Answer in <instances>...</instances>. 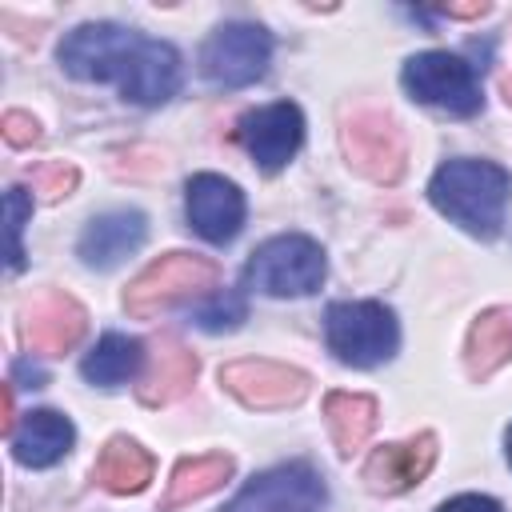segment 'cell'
Masks as SVG:
<instances>
[{"label": "cell", "mask_w": 512, "mask_h": 512, "mask_svg": "<svg viewBox=\"0 0 512 512\" xmlns=\"http://www.w3.org/2000/svg\"><path fill=\"white\" fill-rule=\"evenodd\" d=\"M504 92H508V100H512V80H504Z\"/></svg>", "instance_id": "cell-31"}, {"label": "cell", "mask_w": 512, "mask_h": 512, "mask_svg": "<svg viewBox=\"0 0 512 512\" xmlns=\"http://www.w3.org/2000/svg\"><path fill=\"white\" fill-rule=\"evenodd\" d=\"M508 464H512V428H508Z\"/></svg>", "instance_id": "cell-30"}, {"label": "cell", "mask_w": 512, "mask_h": 512, "mask_svg": "<svg viewBox=\"0 0 512 512\" xmlns=\"http://www.w3.org/2000/svg\"><path fill=\"white\" fill-rule=\"evenodd\" d=\"M436 464V436L432 432H420L412 440H400V444H384L368 456L364 464V480L372 492H384V496H396V492H408L416 488Z\"/></svg>", "instance_id": "cell-14"}, {"label": "cell", "mask_w": 512, "mask_h": 512, "mask_svg": "<svg viewBox=\"0 0 512 512\" xmlns=\"http://www.w3.org/2000/svg\"><path fill=\"white\" fill-rule=\"evenodd\" d=\"M76 180H80V172H76L72 164H64V160H52V164L32 168V184H36V192H40L44 200L68 196V192L76 188Z\"/></svg>", "instance_id": "cell-25"}, {"label": "cell", "mask_w": 512, "mask_h": 512, "mask_svg": "<svg viewBox=\"0 0 512 512\" xmlns=\"http://www.w3.org/2000/svg\"><path fill=\"white\" fill-rule=\"evenodd\" d=\"M436 12H440V16H464V20H468V16H484L488 4H444V8H436Z\"/></svg>", "instance_id": "cell-28"}, {"label": "cell", "mask_w": 512, "mask_h": 512, "mask_svg": "<svg viewBox=\"0 0 512 512\" xmlns=\"http://www.w3.org/2000/svg\"><path fill=\"white\" fill-rule=\"evenodd\" d=\"M304 140V116L296 104L280 100V104H264L256 112H248L240 120V144L248 148V156L264 168V172H276L284 168L296 148Z\"/></svg>", "instance_id": "cell-11"}, {"label": "cell", "mask_w": 512, "mask_h": 512, "mask_svg": "<svg viewBox=\"0 0 512 512\" xmlns=\"http://www.w3.org/2000/svg\"><path fill=\"white\" fill-rule=\"evenodd\" d=\"M324 248L312 240V236H272L264 240L248 268H244V284L252 292H264V296H308L324 284Z\"/></svg>", "instance_id": "cell-4"}, {"label": "cell", "mask_w": 512, "mask_h": 512, "mask_svg": "<svg viewBox=\"0 0 512 512\" xmlns=\"http://www.w3.org/2000/svg\"><path fill=\"white\" fill-rule=\"evenodd\" d=\"M140 360H144V344H140L136 336L108 332V336H100V344L84 356L80 372H84V380L112 388V384H120V380H128V376H136V372H140Z\"/></svg>", "instance_id": "cell-21"}, {"label": "cell", "mask_w": 512, "mask_h": 512, "mask_svg": "<svg viewBox=\"0 0 512 512\" xmlns=\"http://www.w3.org/2000/svg\"><path fill=\"white\" fill-rule=\"evenodd\" d=\"M92 480L116 496H132L140 492L148 480H152V456L128 440V436H112L104 444V452L96 456V468H92Z\"/></svg>", "instance_id": "cell-19"}, {"label": "cell", "mask_w": 512, "mask_h": 512, "mask_svg": "<svg viewBox=\"0 0 512 512\" xmlns=\"http://www.w3.org/2000/svg\"><path fill=\"white\" fill-rule=\"evenodd\" d=\"M340 144H344V156L348 164L376 180V184H396L404 176V132L396 128V120L388 112H376V108H360L344 120L340 128Z\"/></svg>", "instance_id": "cell-7"}, {"label": "cell", "mask_w": 512, "mask_h": 512, "mask_svg": "<svg viewBox=\"0 0 512 512\" xmlns=\"http://www.w3.org/2000/svg\"><path fill=\"white\" fill-rule=\"evenodd\" d=\"M72 440H76V428H72L68 416H60L52 408H36L12 432V456L20 464H28V468H48V464L68 456Z\"/></svg>", "instance_id": "cell-17"}, {"label": "cell", "mask_w": 512, "mask_h": 512, "mask_svg": "<svg viewBox=\"0 0 512 512\" xmlns=\"http://www.w3.org/2000/svg\"><path fill=\"white\" fill-rule=\"evenodd\" d=\"M144 236H148L144 212H136V208H116V212L96 216V220L84 228L76 252H80V260H84L88 268L108 272V268H116L124 256H132V252L144 244Z\"/></svg>", "instance_id": "cell-15"}, {"label": "cell", "mask_w": 512, "mask_h": 512, "mask_svg": "<svg viewBox=\"0 0 512 512\" xmlns=\"http://www.w3.org/2000/svg\"><path fill=\"white\" fill-rule=\"evenodd\" d=\"M220 384L248 408H288L308 396V376L276 360H232L220 368Z\"/></svg>", "instance_id": "cell-10"}, {"label": "cell", "mask_w": 512, "mask_h": 512, "mask_svg": "<svg viewBox=\"0 0 512 512\" xmlns=\"http://www.w3.org/2000/svg\"><path fill=\"white\" fill-rule=\"evenodd\" d=\"M268 60H272L268 32L260 24H244V20L220 24L208 36V44L200 48V72H204V80H212L220 88L256 84L268 72Z\"/></svg>", "instance_id": "cell-6"}, {"label": "cell", "mask_w": 512, "mask_h": 512, "mask_svg": "<svg viewBox=\"0 0 512 512\" xmlns=\"http://www.w3.org/2000/svg\"><path fill=\"white\" fill-rule=\"evenodd\" d=\"M0 428L12 432V384H4V416H0Z\"/></svg>", "instance_id": "cell-29"}, {"label": "cell", "mask_w": 512, "mask_h": 512, "mask_svg": "<svg viewBox=\"0 0 512 512\" xmlns=\"http://www.w3.org/2000/svg\"><path fill=\"white\" fill-rule=\"evenodd\" d=\"M228 476H232V456H224V452H208V456L180 460V464H176V472H172V484H168L164 508L192 504V500H200V496L216 492Z\"/></svg>", "instance_id": "cell-22"}, {"label": "cell", "mask_w": 512, "mask_h": 512, "mask_svg": "<svg viewBox=\"0 0 512 512\" xmlns=\"http://www.w3.org/2000/svg\"><path fill=\"white\" fill-rule=\"evenodd\" d=\"M324 416H328V432L336 440V452L352 456L356 448H364V440L376 428V400L360 396V392H328Z\"/></svg>", "instance_id": "cell-20"}, {"label": "cell", "mask_w": 512, "mask_h": 512, "mask_svg": "<svg viewBox=\"0 0 512 512\" xmlns=\"http://www.w3.org/2000/svg\"><path fill=\"white\" fill-rule=\"evenodd\" d=\"M324 480L308 464H280L252 476L224 512H320Z\"/></svg>", "instance_id": "cell-9"}, {"label": "cell", "mask_w": 512, "mask_h": 512, "mask_svg": "<svg viewBox=\"0 0 512 512\" xmlns=\"http://www.w3.org/2000/svg\"><path fill=\"white\" fill-rule=\"evenodd\" d=\"M508 360H512V312L508 308H488L468 328V344H464L468 376L484 380L496 368H504Z\"/></svg>", "instance_id": "cell-18"}, {"label": "cell", "mask_w": 512, "mask_h": 512, "mask_svg": "<svg viewBox=\"0 0 512 512\" xmlns=\"http://www.w3.org/2000/svg\"><path fill=\"white\" fill-rule=\"evenodd\" d=\"M324 336H328V348L336 352V360L352 364V368H376V364L392 360L396 344H400L396 316L380 300L332 304L324 316Z\"/></svg>", "instance_id": "cell-3"}, {"label": "cell", "mask_w": 512, "mask_h": 512, "mask_svg": "<svg viewBox=\"0 0 512 512\" xmlns=\"http://www.w3.org/2000/svg\"><path fill=\"white\" fill-rule=\"evenodd\" d=\"M220 268L208 256L196 252H164L160 260H152L128 288H124V308L140 320L172 308L184 296H200L208 288H216Z\"/></svg>", "instance_id": "cell-5"}, {"label": "cell", "mask_w": 512, "mask_h": 512, "mask_svg": "<svg viewBox=\"0 0 512 512\" xmlns=\"http://www.w3.org/2000/svg\"><path fill=\"white\" fill-rule=\"evenodd\" d=\"M56 60L68 76L116 84L124 100L148 104V108L172 100L180 88V56L172 44L148 40V36L108 24V20L72 28L60 40Z\"/></svg>", "instance_id": "cell-1"}, {"label": "cell", "mask_w": 512, "mask_h": 512, "mask_svg": "<svg viewBox=\"0 0 512 512\" xmlns=\"http://www.w3.org/2000/svg\"><path fill=\"white\" fill-rule=\"evenodd\" d=\"M192 380H196V356L180 340H156L148 352L144 376L136 384V396H140V404L160 408V404L180 400L192 388Z\"/></svg>", "instance_id": "cell-16"}, {"label": "cell", "mask_w": 512, "mask_h": 512, "mask_svg": "<svg viewBox=\"0 0 512 512\" xmlns=\"http://www.w3.org/2000/svg\"><path fill=\"white\" fill-rule=\"evenodd\" d=\"M436 512H500V504L492 500V496H452V500H444Z\"/></svg>", "instance_id": "cell-27"}, {"label": "cell", "mask_w": 512, "mask_h": 512, "mask_svg": "<svg viewBox=\"0 0 512 512\" xmlns=\"http://www.w3.org/2000/svg\"><path fill=\"white\" fill-rule=\"evenodd\" d=\"M404 88L420 100V104H432L440 112H452V116H472L480 112V88H476V76L472 68L452 56V52H420L404 64Z\"/></svg>", "instance_id": "cell-8"}, {"label": "cell", "mask_w": 512, "mask_h": 512, "mask_svg": "<svg viewBox=\"0 0 512 512\" xmlns=\"http://www.w3.org/2000/svg\"><path fill=\"white\" fill-rule=\"evenodd\" d=\"M508 192L512 176L492 160H448L428 184V200L480 240H492L500 232Z\"/></svg>", "instance_id": "cell-2"}, {"label": "cell", "mask_w": 512, "mask_h": 512, "mask_svg": "<svg viewBox=\"0 0 512 512\" xmlns=\"http://www.w3.org/2000/svg\"><path fill=\"white\" fill-rule=\"evenodd\" d=\"M4 212H8V268L20 272L24 268V248H20V232H24V220L32 212V196L24 188H8L4 192Z\"/></svg>", "instance_id": "cell-23"}, {"label": "cell", "mask_w": 512, "mask_h": 512, "mask_svg": "<svg viewBox=\"0 0 512 512\" xmlns=\"http://www.w3.org/2000/svg\"><path fill=\"white\" fill-rule=\"evenodd\" d=\"M0 128H4V140H8L12 148H28V144L40 140V124H36V116H28V112H4Z\"/></svg>", "instance_id": "cell-26"}, {"label": "cell", "mask_w": 512, "mask_h": 512, "mask_svg": "<svg viewBox=\"0 0 512 512\" xmlns=\"http://www.w3.org/2000/svg\"><path fill=\"white\" fill-rule=\"evenodd\" d=\"M184 208H188V224L208 240V244H228L240 224H244V196L232 180L216 176V172H200L188 180L184 188Z\"/></svg>", "instance_id": "cell-12"}, {"label": "cell", "mask_w": 512, "mask_h": 512, "mask_svg": "<svg viewBox=\"0 0 512 512\" xmlns=\"http://www.w3.org/2000/svg\"><path fill=\"white\" fill-rule=\"evenodd\" d=\"M20 328H24V344L32 352L64 356L68 348L80 344V336L88 328V316L68 292H40L36 300L24 304V324Z\"/></svg>", "instance_id": "cell-13"}, {"label": "cell", "mask_w": 512, "mask_h": 512, "mask_svg": "<svg viewBox=\"0 0 512 512\" xmlns=\"http://www.w3.org/2000/svg\"><path fill=\"white\" fill-rule=\"evenodd\" d=\"M192 320H196L204 332H228V328H236V324L244 320V300H240L236 292H220L212 304L196 308Z\"/></svg>", "instance_id": "cell-24"}]
</instances>
